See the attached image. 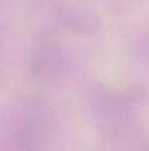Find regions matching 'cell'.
<instances>
[{"label":"cell","instance_id":"obj_1","mask_svg":"<svg viewBox=\"0 0 149 151\" xmlns=\"http://www.w3.org/2000/svg\"><path fill=\"white\" fill-rule=\"evenodd\" d=\"M60 131L54 106L38 96L10 99L0 120V151H53Z\"/></svg>","mask_w":149,"mask_h":151},{"label":"cell","instance_id":"obj_2","mask_svg":"<svg viewBox=\"0 0 149 151\" xmlns=\"http://www.w3.org/2000/svg\"><path fill=\"white\" fill-rule=\"evenodd\" d=\"M146 97L142 88H115L97 81L89 82L83 91L88 117L101 139L139 128L138 109Z\"/></svg>","mask_w":149,"mask_h":151},{"label":"cell","instance_id":"obj_3","mask_svg":"<svg viewBox=\"0 0 149 151\" xmlns=\"http://www.w3.org/2000/svg\"><path fill=\"white\" fill-rule=\"evenodd\" d=\"M29 75L43 87H56L69 75L70 59L58 38L46 34L37 40L29 54Z\"/></svg>","mask_w":149,"mask_h":151},{"label":"cell","instance_id":"obj_4","mask_svg":"<svg viewBox=\"0 0 149 151\" xmlns=\"http://www.w3.org/2000/svg\"><path fill=\"white\" fill-rule=\"evenodd\" d=\"M51 12L64 29L79 35H92L99 25L95 12L81 0H51Z\"/></svg>","mask_w":149,"mask_h":151},{"label":"cell","instance_id":"obj_5","mask_svg":"<svg viewBox=\"0 0 149 151\" xmlns=\"http://www.w3.org/2000/svg\"><path fill=\"white\" fill-rule=\"evenodd\" d=\"M101 151H149V135L139 126L121 135L102 139Z\"/></svg>","mask_w":149,"mask_h":151}]
</instances>
